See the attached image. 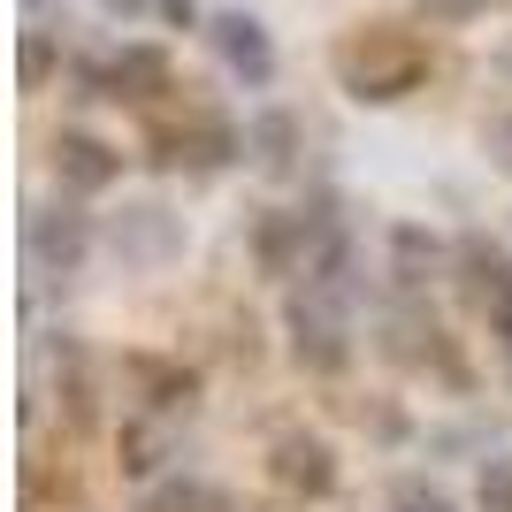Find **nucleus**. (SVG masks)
I'll return each mask as SVG.
<instances>
[{
    "mask_svg": "<svg viewBox=\"0 0 512 512\" xmlns=\"http://www.w3.org/2000/svg\"><path fill=\"white\" fill-rule=\"evenodd\" d=\"M398 512H451V505L436 490H413V482H406V490H398Z\"/></svg>",
    "mask_w": 512,
    "mask_h": 512,
    "instance_id": "17",
    "label": "nucleus"
},
{
    "mask_svg": "<svg viewBox=\"0 0 512 512\" xmlns=\"http://www.w3.org/2000/svg\"><path fill=\"white\" fill-rule=\"evenodd\" d=\"M291 344H299V360L314 375H337L352 360V337H344V299L337 283H306L299 299H291Z\"/></svg>",
    "mask_w": 512,
    "mask_h": 512,
    "instance_id": "2",
    "label": "nucleus"
},
{
    "mask_svg": "<svg viewBox=\"0 0 512 512\" xmlns=\"http://www.w3.org/2000/svg\"><path fill=\"white\" fill-rule=\"evenodd\" d=\"M482 505H490V512H512V467H490V474H482Z\"/></svg>",
    "mask_w": 512,
    "mask_h": 512,
    "instance_id": "15",
    "label": "nucleus"
},
{
    "mask_svg": "<svg viewBox=\"0 0 512 512\" xmlns=\"http://www.w3.org/2000/svg\"><path fill=\"white\" fill-rule=\"evenodd\" d=\"M46 69H54V46L31 31V39H23V92H39V85H46Z\"/></svg>",
    "mask_w": 512,
    "mask_h": 512,
    "instance_id": "13",
    "label": "nucleus"
},
{
    "mask_svg": "<svg viewBox=\"0 0 512 512\" xmlns=\"http://www.w3.org/2000/svg\"><path fill=\"white\" fill-rule=\"evenodd\" d=\"M207 505H214V497L199 490V482H169V490L146 497V512H207Z\"/></svg>",
    "mask_w": 512,
    "mask_h": 512,
    "instance_id": "12",
    "label": "nucleus"
},
{
    "mask_svg": "<svg viewBox=\"0 0 512 512\" xmlns=\"http://www.w3.org/2000/svg\"><path fill=\"white\" fill-rule=\"evenodd\" d=\"M390 253H398V283H428V276H436V260H444V245L421 237V230H398V237H390Z\"/></svg>",
    "mask_w": 512,
    "mask_h": 512,
    "instance_id": "11",
    "label": "nucleus"
},
{
    "mask_svg": "<svg viewBox=\"0 0 512 512\" xmlns=\"http://www.w3.org/2000/svg\"><path fill=\"white\" fill-rule=\"evenodd\" d=\"M268 474H276V490H291V497H329L337 490V459H329L321 436H283V444L268 451Z\"/></svg>",
    "mask_w": 512,
    "mask_h": 512,
    "instance_id": "4",
    "label": "nucleus"
},
{
    "mask_svg": "<svg viewBox=\"0 0 512 512\" xmlns=\"http://www.w3.org/2000/svg\"><path fill=\"white\" fill-rule=\"evenodd\" d=\"M421 8H428L436 23H467V16H482L490 0H421Z\"/></svg>",
    "mask_w": 512,
    "mask_h": 512,
    "instance_id": "16",
    "label": "nucleus"
},
{
    "mask_svg": "<svg viewBox=\"0 0 512 512\" xmlns=\"http://www.w3.org/2000/svg\"><path fill=\"white\" fill-rule=\"evenodd\" d=\"M291 146H299V123H291V115H260V123L245 130V153H253L268 176L291 169Z\"/></svg>",
    "mask_w": 512,
    "mask_h": 512,
    "instance_id": "10",
    "label": "nucleus"
},
{
    "mask_svg": "<svg viewBox=\"0 0 512 512\" xmlns=\"http://www.w3.org/2000/svg\"><path fill=\"white\" fill-rule=\"evenodd\" d=\"M337 77L352 100H406L428 77V39L398 23H360L337 39Z\"/></svg>",
    "mask_w": 512,
    "mask_h": 512,
    "instance_id": "1",
    "label": "nucleus"
},
{
    "mask_svg": "<svg viewBox=\"0 0 512 512\" xmlns=\"http://www.w3.org/2000/svg\"><path fill=\"white\" fill-rule=\"evenodd\" d=\"M497 146H505V161H512V123H497Z\"/></svg>",
    "mask_w": 512,
    "mask_h": 512,
    "instance_id": "19",
    "label": "nucleus"
},
{
    "mask_svg": "<svg viewBox=\"0 0 512 512\" xmlns=\"http://www.w3.org/2000/svg\"><path fill=\"white\" fill-rule=\"evenodd\" d=\"M237 153L230 123H214V115H192V123H153V161L161 169H222Z\"/></svg>",
    "mask_w": 512,
    "mask_h": 512,
    "instance_id": "3",
    "label": "nucleus"
},
{
    "mask_svg": "<svg viewBox=\"0 0 512 512\" xmlns=\"http://www.w3.org/2000/svg\"><path fill=\"white\" fill-rule=\"evenodd\" d=\"M214 46H222V62L245 69L253 85H268V77H276V54H268V39H260L253 16H214Z\"/></svg>",
    "mask_w": 512,
    "mask_h": 512,
    "instance_id": "6",
    "label": "nucleus"
},
{
    "mask_svg": "<svg viewBox=\"0 0 512 512\" xmlns=\"http://www.w3.org/2000/svg\"><path fill=\"white\" fill-rule=\"evenodd\" d=\"M153 459H161V436L130 428V436H123V467H130V474H153Z\"/></svg>",
    "mask_w": 512,
    "mask_h": 512,
    "instance_id": "14",
    "label": "nucleus"
},
{
    "mask_svg": "<svg viewBox=\"0 0 512 512\" xmlns=\"http://www.w3.org/2000/svg\"><path fill=\"white\" fill-rule=\"evenodd\" d=\"M31 253H39V268H77V253H85V230H77V214H31Z\"/></svg>",
    "mask_w": 512,
    "mask_h": 512,
    "instance_id": "8",
    "label": "nucleus"
},
{
    "mask_svg": "<svg viewBox=\"0 0 512 512\" xmlns=\"http://www.w3.org/2000/svg\"><path fill=\"white\" fill-rule=\"evenodd\" d=\"M153 92H169V54L161 46H130L123 62L107 69V100H153Z\"/></svg>",
    "mask_w": 512,
    "mask_h": 512,
    "instance_id": "7",
    "label": "nucleus"
},
{
    "mask_svg": "<svg viewBox=\"0 0 512 512\" xmlns=\"http://www.w3.org/2000/svg\"><path fill=\"white\" fill-rule=\"evenodd\" d=\"M54 169H62L69 192H107V184L123 176V153L85 138V130H62V138H54Z\"/></svg>",
    "mask_w": 512,
    "mask_h": 512,
    "instance_id": "5",
    "label": "nucleus"
},
{
    "mask_svg": "<svg viewBox=\"0 0 512 512\" xmlns=\"http://www.w3.org/2000/svg\"><path fill=\"white\" fill-rule=\"evenodd\" d=\"M130 383L146 390V406H161V413H176V406H192V375L184 367H169V360H130Z\"/></svg>",
    "mask_w": 512,
    "mask_h": 512,
    "instance_id": "9",
    "label": "nucleus"
},
{
    "mask_svg": "<svg viewBox=\"0 0 512 512\" xmlns=\"http://www.w3.org/2000/svg\"><path fill=\"white\" fill-rule=\"evenodd\" d=\"M490 321H497V329H505V337H512V283H505V291H497V299H490Z\"/></svg>",
    "mask_w": 512,
    "mask_h": 512,
    "instance_id": "18",
    "label": "nucleus"
}]
</instances>
